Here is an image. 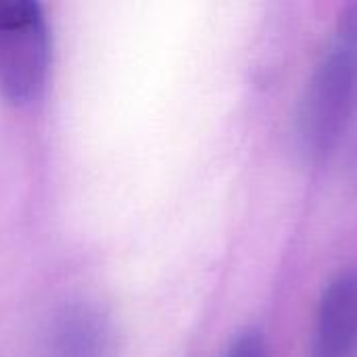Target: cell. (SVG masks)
<instances>
[{
  "instance_id": "5",
  "label": "cell",
  "mask_w": 357,
  "mask_h": 357,
  "mask_svg": "<svg viewBox=\"0 0 357 357\" xmlns=\"http://www.w3.org/2000/svg\"><path fill=\"white\" fill-rule=\"evenodd\" d=\"M226 357H268V347L264 341V335L255 328H249L236 337V341L230 345Z\"/></svg>"
},
{
  "instance_id": "2",
  "label": "cell",
  "mask_w": 357,
  "mask_h": 357,
  "mask_svg": "<svg viewBox=\"0 0 357 357\" xmlns=\"http://www.w3.org/2000/svg\"><path fill=\"white\" fill-rule=\"evenodd\" d=\"M50 33L44 10L31 0H0V96L25 107L48 82Z\"/></svg>"
},
{
  "instance_id": "1",
  "label": "cell",
  "mask_w": 357,
  "mask_h": 357,
  "mask_svg": "<svg viewBox=\"0 0 357 357\" xmlns=\"http://www.w3.org/2000/svg\"><path fill=\"white\" fill-rule=\"evenodd\" d=\"M357 109V2L341 17L301 102L299 132L312 153H328Z\"/></svg>"
},
{
  "instance_id": "4",
  "label": "cell",
  "mask_w": 357,
  "mask_h": 357,
  "mask_svg": "<svg viewBox=\"0 0 357 357\" xmlns=\"http://www.w3.org/2000/svg\"><path fill=\"white\" fill-rule=\"evenodd\" d=\"M107 331L98 316L77 310L65 314L56 328V357H107Z\"/></svg>"
},
{
  "instance_id": "3",
  "label": "cell",
  "mask_w": 357,
  "mask_h": 357,
  "mask_svg": "<svg viewBox=\"0 0 357 357\" xmlns=\"http://www.w3.org/2000/svg\"><path fill=\"white\" fill-rule=\"evenodd\" d=\"M312 357H357V270L341 272L324 289Z\"/></svg>"
}]
</instances>
